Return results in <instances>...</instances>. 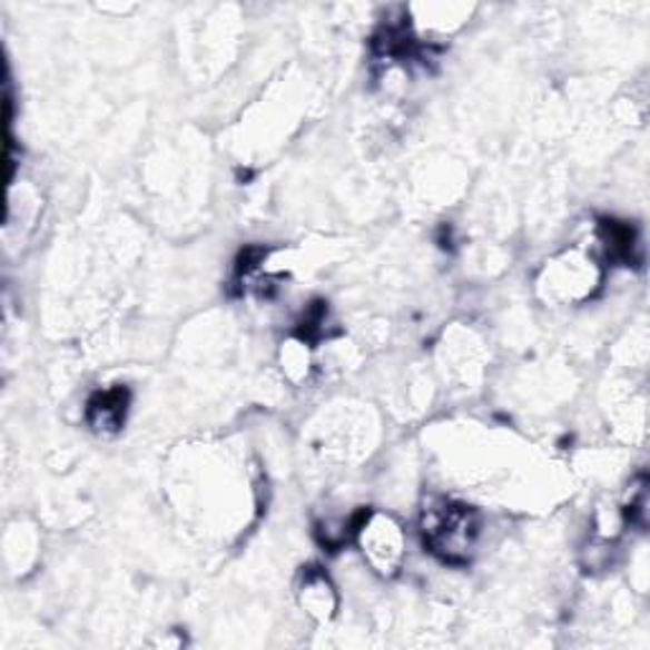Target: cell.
<instances>
[{
    "label": "cell",
    "mask_w": 650,
    "mask_h": 650,
    "mask_svg": "<svg viewBox=\"0 0 650 650\" xmlns=\"http://www.w3.org/2000/svg\"><path fill=\"white\" fill-rule=\"evenodd\" d=\"M128 406H130V392L125 386H112V390L97 392L87 404V422L89 427L99 435H115L120 432L128 417Z\"/></svg>",
    "instance_id": "obj_3"
},
{
    "label": "cell",
    "mask_w": 650,
    "mask_h": 650,
    "mask_svg": "<svg viewBox=\"0 0 650 650\" xmlns=\"http://www.w3.org/2000/svg\"><path fill=\"white\" fill-rule=\"evenodd\" d=\"M420 534L424 549L440 562L465 567L473 559L477 536H481V516L467 503L432 499L422 509Z\"/></svg>",
    "instance_id": "obj_1"
},
{
    "label": "cell",
    "mask_w": 650,
    "mask_h": 650,
    "mask_svg": "<svg viewBox=\"0 0 650 650\" xmlns=\"http://www.w3.org/2000/svg\"><path fill=\"white\" fill-rule=\"evenodd\" d=\"M602 244L608 249V259L620 265H636L640 262V237L633 224L618 219H602L600 224Z\"/></svg>",
    "instance_id": "obj_4"
},
{
    "label": "cell",
    "mask_w": 650,
    "mask_h": 650,
    "mask_svg": "<svg viewBox=\"0 0 650 650\" xmlns=\"http://www.w3.org/2000/svg\"><path fill=\"white\" fill-rule=\"evenodd\" d=\"M301 602H303V608L318 620H328L333 618V612H336L338 598H336V592H333L331 580L321 572L318 567H311L308 572L303 574Z\"/></svg>",
    "instance_id": "obj_5"
},
{
    "label": "cell",
    "mask_w": 650,
    "mask_h": 650,
    "mask_svg": "<svg viewBox=\"0 0 650 650\" xmlns=\"http://www.w3.org/2000/svg\"><path fill=\"white\" fill-rule=\"evenodd\" d=\"M356 541L376 572L394 574L400 569L404 557V534L394 519L374 516L368 511V516L356 531Z\"/></svg>",
    "instance_id": "obj_2"
},
{
    "label": "cell",
    "mask_w": 650,
    "mask_h": 650,
    "mask_svg": "<svg viewBox=\"0 0 650 650\" xmlns=\"http://www.w3.org/2000/svg\"><path fill=\"white\" fill-rule=\"evenodd\" d=\"M564 259H567L569 269H572V279H577V275L594 273V267H592V265H590V267H584V265H587V259H577L574 255H567ZM546 277L552 279V283H549V290H552V293H562V297H564L567 283H569V277H567V267H562V269H557V267L546 269Z\"/></svg>",
    "instance_id": "obj_6"
}]
</instances>
